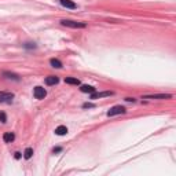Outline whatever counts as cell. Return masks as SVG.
Returning <instances> with one entry per match:
<instances>
[{"label":"cell","mask_w":176,"mask_h":176,"mask_svg":"<svg viewBox=\"0 0 176 176\" xmlns=\"http://www.w3.org/2000/svg\"><path fill=\"white\" fill-rule=\"evenodd\" d=\"M61 25L66 26V28H72V29H84V28H87L85 22H77V21H72V19H62Z\"/></svg>","instance_id":"cell-1"},{"label":"cell","mask_w":176,"mask_h":176,"mask_svg":"<svg viewBox=\"0 0 176 176\" xmlns=\"http://www.w3.org/2000/svg\"><path fill=\"white\" fill-rule=\"evenodd\" d=\"M127 113V109L121 105H117V106H113L110 107V110L107 112V117H114V116H118V114H124Z\"/></svg>","instance_id":"cell-2"},{"label":"cell","mask_w":176,"mask_h":176,"mask_svg":"<svg viewBox=\"0 0 176 176\" xmlns=\"http://www.w3.org/2000/svg\"><path fill=\"white\" fill-rule=\"evenodd\" d=\"M14 94L12 92H6V91H0V103H11L14 99Z\"/></svg>","instance_id":"cell-3"},{"label":"cell","mask_w":176,"mask_h":176,"mask_svg":"<svg viewBox=\"0 0 176 176\" xmlns=\"http://www.w3.org/2000/svg\"><path fill=\"white\" fill-rule=\"evenodd\" d=\"M33 96L36 99H44L47 96V91L46 88L40 87V85H37V87L33 88Z\"/></svg>","instance_id":"cell-4"},{"label":"cell","mask_w":176,"mask_h":176,"mask_svg":"<svg viewBox=\"0 0 176 176\" xmlns=\"http://www.w3.org/2000/svg\"><path fill=\"white\" fill-rule=\"evenodd\" d=\"M112 95H114V92H112V91H103V92H92L89 94V99H92V100H95V99H99V98H105V96H112Z\"/></svg>","instance_id":"cell-5"},{"label":"cell","mask_w":176,"mask_h":176,"mask_svg":"<svg viewBox=\"0 0 176 176\" xmlns=\"http://www.w3.org/2000/svg\"><path fill=\"white\" fill-rule=\"evenodd\" d=\"M171 94H153V95H145L142 99H171Z\"/></svg>","instance_id":"cell-6"},{"label":"cell","mask_w":176,"mask_h":176,"mask_svg":"<svg viewBox=\"0 0 176 176\" xmlns=\"http://www.w3.org/2000/svg\"><path fill=\"white\" fill-rule=\"evenodd\" d=\"M59 3H61L62 7L69 8V10H76V8H77V4H76L73 0H59Z\"/></svg>","instance_id":"cell-7"},{"label":"cell","mask_w":176,"mask_h":176,"mask_svg":"<svg viewBox=\"0 0 176 176\" xmlns=\"http://www.w3.org/2000/svg\"><path fill=\"white\" fill-rule=\"evenodd\" d=\"M44 83H46L47 85H55V84L59 83V78H58L57 76H48V77H46Z\"/></svg>","instance_id":"cell-8"},{"label":"cell","mask_w":176,"mask_h":176,"mask_svg":"<svg viewBox=\"0 0 176 176\" xmlns=\"http://www.w3.org/2000/svg\"><path fill=\"white\" fill-rule=\"evenodd\" d=\"M3 77L8 78V80H14V81H19V80H21L18 74H15V73H11V72H3Z\"/></svg>","instance_id":"cell-9"},{"label":"cell","mask_w":176,"mask_h":176,"mask_svg":"<svg viewBox=\"0 0 176 176\" xmlns=\"http://www.w3.org/2000/svg\"><path fill=\"white\" fill-rule=\"evenodd\" d=\"M14 139H15L14 132H4V135H3V140L6 143H11V142H14Z\"/></svg>","instance_id":"cell-10"},{"label":"cell","mask_w":176,"mask_h":176,"mask_svg":"<svg viewBox=\"0 0 176 176\" xmlns=\"http://www.w3.org/2000/svg\"><path fill=\"white\" fill-rule=\"evenodd\" d=\"M80 91L84 94H92L96 91V88L92 87V85H81V87H80Z\"/></svg>","instance_id":"cell-11"},{"label":"cell","mask_w":176,"mask_h":176,"mask_svg":"<svg viewBox=\"0 0 176 176\" xmlns=\"http://www.w3.org/2000/svg\"><path fill=\"white\" fill-rule=\"evenodd\" d=\"M55 134L59 135V136L66 135L67 134V127L66 125H59V127H57V128H55Z\"/></svg>","instance_id":"cell-12"},{"label":"cell","mask_w":176,"mask_h":176,"mask_svg":"<svg viewBox=\"0 0 176 176\" xmlns=\"http://www.w3.org/2000/svg\"><path fill=\"white\" fill-rule=\"evenodd\" d=\"M65 83L70 84V85H80V80L76 77H66L65 78Z\"/></svg>","instance_id":"cell-13"},{"label":"cell","mask_w":176,"mask_h":176,"mask_svg":"<svg viewBox=\"0 0 176 176\" xmlns=\"http://www.w3.org/2000/svg\"><path fill=\"white\" fill-rule=\"evenodd\" d=\"M50 65H51L52 67H55V69H61V67H62V62H61L59 59H55V58L50 59Z\"/></svg>","instance_id":"cell-14"},{"label":"cell","mask_w":176,"mask_h":176,"mask_svg":"<svg viewBox=\"0 0 176 176\" xmlns=\"http://www.w3.org/2000/svg\"><path fill=\"white\" fill-rule=\"evenodd\" d=\"M32 155H33V149L32 147H26L25 151H24V158L25 160H30Z\"/></svg>","instance_id":"cell-15"},{"label":"cell","mask_w":176,"mask_h":176,"mask_svg":"<svg viewBox=\"0 0 176 176\" xmlns=\"http://www.w3.org/2000/svg\"><path fill=\"white\" fill-rule=\"evenodd\" d=\"M24 48H26V50H35V48H37V46L35 43H25Z\"/></svg>","instance_id":"cell-16"},{"label":"cell","mask_w":176,"mask_h":176,"mask_svg":"<svg viewBox=\"0 0 176 176\" xmlns=\"http://www.w3.org/2000/svg\"><path fill=\"white\" fill-rule=\"evenodd\" d=\"M0 123H7V116H6L4 112H0Z\"/></svg>","instance_id":"cell-17"},{"label":"cell","mask_w":176,"mask_h":176,"mask_svg":"<svg viewBox=\"0 0 176 176\" xmlns=\"http://www.w3.org/2000/svg\"><path fill=\"white\" fill-rule=\"evenodd\" d=\"M61 151H62V147H55V149L52 150V153H54V154H57V153H61Z\"/></svg>","instance_id":"cell-18"},{"label":"cell","mask_w":176,"mask_h":176,"mask_svg":"<svg viewBox=\"0 0 176 176\" xmlns=\"http://www.w3.org/2000/svg\"><path fill=\"white\" fill-rule=\"evenodd\" d=\"M83 107H84V109H87V107H94V105L92 103H84Z\"/></svg>","instance_id":"cell-19"},{"label":"cell","mask_w":176,"mask_h":176,"mask_svg":"<svg viewBox=\"0 0 176 176\" xmlns=\"http://www.w3.org/2000/svg\"><path fill=\"white\" fill-rule=\"evenodd\" d=\"M14 157H15L17 160H19V158H21V153H18V151H17V153H15V155H14Z\"/></svg>","instance_id":"cell-20"},{"label":"cell","mask_w":176,"mask_h":176,"mask_svg":"<svg viewBox=\"0 0 176 176\" xmlns=\"http://www.w3.org/2000/svg\"><path fill=\"white\" fill-rule=\"evenodd\" d=\"M127 102H135V98H125Z\"/></svg>","instance_id":"cell-21"}]
</instances>
